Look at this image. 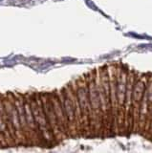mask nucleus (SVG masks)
<instances>
[{
	"label": "nucleus",
	"instance_id": "obj_1",
	"mask_svg": "<svg viewBox=\"0 0 152 153\" xmlns=\"http://www.w3.org/2000/svg\"><path fill=\"white\" fill-rule=\"evenodd\" d=\"M147 76H148V73H141V72L137 71L134 87H133L132 103L129 111V135H131V134H137L140 106L142 95H144L145 92Z\"/></svg>",
	"mask_w": 152,
	"mask_h": 153
},
{
	"label": "nucleus",
	"instance_id": "obj_2",
	"mask_svg": "<svg viewBox=\"0 0 152 153\" xmlns=\"http://www.w3.org/2000/svg\"><path fill=\"white\" fill-rule=\"evenodd\" d=\"M77 81V95L82 110V137H91L90 129V116H91V106L89 100V88L86 74L76 79Z\"/></svg>",
	"mask_w": 152,
	"mask_h": 153
},
{
	"label": "nucleus",
	"instance_id": "obj_3",
	"mask_svg": "<svg viewBox=\"0 0 152 153\" xmlns=\"http://www.w3.org/2000/svg\"><path fill=\"white\" fill-rule=\"evenodd\" d=\"M130 67L117 62V98H118V119H117V135L122 136L123 126V105H125L127 75Z\"/></svg>",
	"mask_w": 152,
	"mask_h": 153
},
{
	"label": "nucleus",
	"instance_id": "obj_4",
	"mask_svg": "<svg viewBox=\"0 0 152 153\" xmlns=\"http://www.w3.org/2000/svg\"><path fill=\"white\" fill-rule=\"evenodd\" d=\"M40 97H41L42 106H43V110H44L45 116L47 119V122H48L52 131L54 133L56 143H59V142L64 140L65 137L62 135V133H61L60 129L59 127L58 120H56V116L54 106H53V102H52L51 94L44 93V94L40 95Z\"/></svg>",
	"mask_w": 152,
	"mask_h": 153
}]
</instances>
